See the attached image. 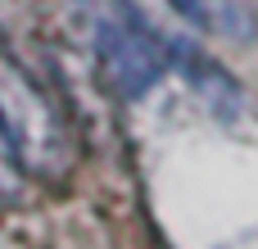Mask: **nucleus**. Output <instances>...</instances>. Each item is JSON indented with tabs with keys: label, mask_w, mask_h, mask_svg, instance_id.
<instances>
[{
	"label": "nucleus",
	"mask_w": 258,
	"mask_h": 249,
	"mask_svg": "<svg viewBox=\"0 0 258 249\" xmlns=\"http://www.w3.org/2000/svg\"><path fill=\"white\" fill-rule=\"evenodd\" d=\"M0 136L27 168H50L63 154V127L45 95L14 68H0Z\"/></svg>",
	"instance_id": "obj_1"
},
{
	"label": "nucleus",
	"mask_w": 258,
	"mask_h": 249,
	"mask_svg": "<svg viewBox=\"0 0 258 249\" xmlns=\"http://www.w3.org/2000/svg\"><path fill=\"white\" fill-rule=\"evenodd\" d=\"M100 59H104V77L122 100H141L163 73H168V54L145 36V27H122V23H104L100 27Z\"/></svg>",
	"instance_id": "obj_2"
},
{
	"label": "nucleus",
	"mask_w": 258,
	"mask_h": 249,
	"mask_svg": "<svg viewBox=\"0 0 258 249\" xmlns=\"http://www.w3.org/2000/svg\"><path fill=\"white\" fill-rule=\"evenodd\" d=\"M195 27L204 32H218V36H231V41H245L254 32V14L245 0H172Z\"/></svg>",
	"instance_id": "obj_3"
},
{
	"label": "nucleus",
	"mask_w": 258,
	"mask_h": 249,
	"mask_svg": "<svg viewBox=\"0 0 258 249\" xmlns=\"http://www.w3.org/2000/svg\"><path fill=\"white\" fill-rule=\"evenodd\" d=\"M0 154H9V145H5V136H0Z\"/></svg>",
	"instance_id": "obj_4"
}]
</instances>
